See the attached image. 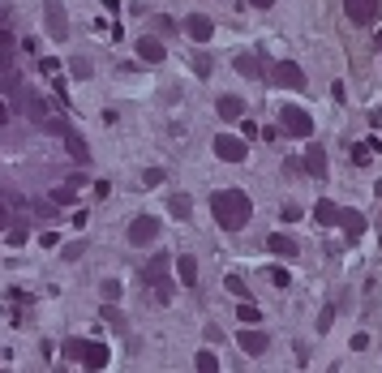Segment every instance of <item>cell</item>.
<instances>
[{"label": "cell", "instance_id": "obj_37", "mask_svg": "<svg viewBox=\"0 0 382 373\" xmlns=\"http://www.w3.org/2000/svg\"><path fill=\"white\" fill-rule=\"evenodd\" d=\"M5 228H9V206L0 202V232H5Z\"/></svg>", "mask_w": 382, "mask_h": 373}, {"label": "cell", "instance_id": "obj_30", "mask_svg": "<svg viewBox=\"0 0 382 373\" xmlns=\"http://www.w3.org/2000/svg\"><path fill=\"white\" fill-rule=\"evenodd\" d=\"M331 326H335V309H331V305H326V309H322V317H318V331L326 335Z\"/></svg>", "mask_w": 382, "mask_h": 373}, {"label": "cell", "instance_id": "obj_17", "mask_svg": "<svg viewBox=\"0 0 382 373\" xmlns=\"http://www.w3.org/2000/svg\"><path fill=\"white\" fill-rule=\"evenodd\" d=\"M266 244H271V254H275V258H296V240H292V236H284V232H275Z\"/></svg>", "mask_w": 382, "mask_h": 373}, {"label": "cell", "instance_id": "obj_29", "mask_svg": "<svg viewBox=\"0 0 382 373\" xmlns=\"http://www.w3.org/2000/svg\"><path fill=\"white\" fill-rule=\"evenodd\" d=\"M104 301H120V279H104Z\"/></svg>", "mask_w": 382, "mask_h": 373}, {"label": "cell", "instance_id": "obj_34", "mask_svg": "<svg viewBox=\"0 0 382 373\" xmlns=\"http://www.w3.org/2000/svg\"><path fill=\"white\" fill-rule=\"evenodd\" d=\"M104 317H108V326H125V322H120V313H116V309H112V305H108V309H104Z\"/></svg>", "mask_w": 382, "mask_h": 373}, {"label": "cell", "instance_id": "obj_1", "mask_svg": "<svg viewBox=\"0 0 382 373\" xmlns=\"http://www.w3.org/2000/svg\"><path fill=\"white\" fill-rule=\"evenodd\" d=\"M211 210H215V223L223 232H241L245 223H249V197L241 193V189H223V193H215L211 197Z\"/></svg>", "mask_w": 382, "mask_h": 373}, {"label": "cell", "instance_id": "obj_16", "mask_svg": "<svg viewBox=\"0 0 382 373\" xmlns=\"http://www.w3.org/2000/svg\"><path fill=\"white\" fill-rule=\"evenodd\" d=\"M340 210H344V206H335V202H326V197H322V202L314 206V219L322 223V228H335V223H340Z\"/></svg>", "mask_w": 382, "mask_h": 373}, {"label": "cell", "instance_id": "obj_33", "mask_svg": "<svg viewBox=\"0 0 382 373\" xmlns=\"http://www.w3.org/2000/svg\"><path fill=\"white\" fill-rule=\"evenodd\" d=\"M155 26H159V35H172V31H176V22H172V17H159Z\"/></svg>", "mask_w": 382, "mask_h": 373}, {"label": "cell", "instance_id": "obj_27", "mask_svg": "<svg viewBox=\"0 0 382 373\" xmlns=\"http://www.w3.org/2000/svg\"><path fill=\"white\" fill-rule=\"evenodd\" d=\"M193 69H198V78H211V56L198 52V56H193Z\"/></svg>", "mask_w": 382, "mask_h": 373}, {"label": "cell", "instance_id": "obj_23", "mask_svg": "<svg viewBox=\"0 0 382 373\" xmlns=\"http://www.w3.org/2000/svg\"><path fill=\"white\" fill-rule=\"evenodd\" d=\"M73 193H78V189H73V185L65 181L61 189H52V202H56V206H69V202H73Z\"/></svg>", "mask_w": 382, "mask_h": 373}, {"label": "cell", "instance_id": "obj_15", "mask_svg": "<svg viewBox=\"0 0 382 373\" xmlns=\"http://www.w3.org/2000/svg\"><path fill=\"white\" fill-rule=\"evenodd\" d=\"M138 56H142L146 65H159V60L168 56V47H164L159 39H138Z\"/></svg>", "mask_w": 382, "mask_h": 373}, {"label": "cell", "instance_id": "obj_5", "mask_svg": "<svg viewBox=\"0 0 382 373\" xmlns=\"http://www.w3.org/2000/svg\"><path fill=\"white\" fill-rule=\"evenodd\" d=\"M279 124H284L292 138H310V133H314V120L305 116L301 108H279Z\"/></svg>", "mask_w": 382, "mask_h": 373}, {"label": "cell", "instance_id": "obj_26", "mask_svg": "<svg viewBox=\"0 0 382 373\" xmlns=\"http://www.w3.org/2000/svg\"><path fill=\"white\" fill-rule=\"evenodd\" d=\"M69 69H73V78H82V82L90 78V60H86V56H73V60H69Z\"/></svg>", "mask_w": 382, "mask_h": 373}, {"label": "cell", "instance_id": "obj_39", "mask_svg": "<svg viewBox=\"0 0 382 373\" xmlns=\"http://www.w3.org/2000/svg\"><path fill=\"white\" fill-rule=\"evenodd\" d=\"M249 5H253V9H271V5H275V0H249Z\"/></svg>", "mask_w": 382, "mask_h": 373}, {"label": "cell", "instance_id": "obj_8", "mask_svg": "<svg viewBox=\"0 0 382 373\" xmlns=\"http://www.w3.org/2000/svg\"><path fill=\"white\" fill-rule=\"evenodd\" d=\"M275 86H284V90H305V73H301V65H292V60H284V65H275Z\"/></svg>", "mask_w": 382, "mask_h": 373}, {"label": "cell", "instance_id": "obj_14", "mask_svg": "<svg viewBox=\"0 0 382 373\" xmlns=\"http://www.w3.org/2000/svg\"><path fill=\"white\" fill-rule=\"evenodd\" d=\"M237 343L245 347V352H249V356H262V352H266V347H271V339H266L262 331H253V326H249V331H241V335H237Z\"/></svg>", "mask_w": 382, "mask_h": 373}, {"label": "cell", "instance_id": "obj_19", "mask_svg": "<svg viewBox=\"0 0 382 373\" xmlns=\"http://www.w3.org/2000/svg\"><path fill=\"white\" fill-rule=\"evenodd\" d=\"M176 275H181V283L193 288V283H198V262H193L189 254H185V258H176Z\"/></svg>", "mask_w": 382, "mask_h": 373}, {"label": "cell", "instance_id": "obj_21", "mask_svg": "<svg viewBox=\"0 0 382 373\" xmlns=\"http://www.w3.org/2000/svg\"><path fill=\"white\" fill-rule=\"evenodd\" d=\"M9 65H13V39L0 31V78H5L9 73Z\"/></svg>", "mask_w": 382, "mask_h": 373}, {"label": "cell", "instance_id": "obj_28", "mask_svg": "<svg viewBox=\"0 0 382 373\" xmlns=\"http://www.w3.org/2000/svg\"><path fill=\"white\" fill-rule=\"evenodd\" d=\"M228 292H232V296H249V288H245L241 275H228Z\"/></svg>", "mask_w": 382, "mask_h": 373}, {"label": "cell", "instance_id": "obj_32", "mask_svg": "<svg viewBox=\"0 0 382 373\" xmlns=\"http://www.w3.org/2000/svg\"><path fill=\"white\" fill-rule=\"evenodd\" d=\"M22 240H26V228H22V223H17V228H9V244H13V249H17V244H22Z\"/></svg>", "mask_w": 382, "mask_h": 373}, {"label": "cell", "instance_id": "obj_6", "mask_svg": "<svg viewBox=\"0 0 382 373\" xmlns=\"http://www.w3.org/2000/svg\"><path fill=\"white\" fill-rule=\"evenodd\" d=\"M215 155H219L223 163H245L249 146H245L241 138H232V133H219V138H215Z\"/></svg>", "mask_w": 382, "mask_h": 373}, {"label": "cell", "instance_id": "obj_36", "mask_svg": "<svg viewBox=\"0 0 382 373\" xmlns=\"http://www.w3.org/2000/svg\"><path fill=\"white\" fill-rule=\"evenodd\" d=\"M279 215H284V223H296V219H301V210H296V206H284Z\"/></svg>", "mask_w": 382, "mask_h": 373}, {"label": "cell", "instance_id": "obj_2", "mask_svg": "<svg viewBox=\"0 0 382 373\" xmlns=\"http://www.w3.org/2000/svg\"><path fill=\"white\" fill-rule=\"evenodd\" d=\"M61 352L69 360H82L86 369H108V360H112V352H108L104 343H86V339H65Z\"/></svg>", "mask_w": 382, "mask_h": 373}, {"label": "cell", "instance_id": "obj_20", "mask_svg": "<svg viewBox=\"0 0 382 373\" xmlns=\"http://www.w3.org/2000/svg\"><path fill=\"white\" fill-rule=\"evenodd\" d=\"M168 210H172L176 219H189V210H193V202H189V197H185V193H172V197H168Z\"/></svg>", "mask_w": 382, "mask_h": 373}, {"label": "cell", "instance_id": "obj_24", "mask_svg": "<svg viewBox=\"0 0 382 373\" xmlns=\"http://www.w3.org/2000/svg\"><path fill=\"white\" fill-rule=\"evenodd\" d=\"M237 317L245 322V326H253V322H258L262 313H258V305H249V301H241V309H237Z\"/></svg>", "mask_w": 382, "mask_h": 373}, {"label": "cell", "instance_id": "obj_18", "mask_svg": "<svg viewBox=\"0 0 382 373\" xmlns=\"http://www.w3.org/2000/svg\"><path fill=\"white\" fill-rule=\"evenodd\" d=\"M232 65H237V73H241V78H262V65H258V56H249V52H241Z\"/></svg>", "mask_w": 382, "mask_h": 373}, {"label": "cell", "instance_id": "obj_9", "mask_svg": "<svg viewBox=\"0 0 382 373\" xmlns=\"http://www.w3.org/2000/svg\"><path fill=\"white\" fill-rule=\"evenodd\" d=\"M159 236V223L150 219V215H138L134 223H129V244H150Z\"/></svg>", "mask_w": 382, "mask_h": 373}, {"label": "cell", "instance_id": "obj_10", "mask_svg": "<svg viewBox=\"0 0 382 373\" xmlns=\"http://www.w3.org/2000/svg\"><path fill=\"white\" fill-rule=\"evenodd\" d=\"M185 35H189L193 43H207V39L215 35V22H211L207 13H189V22H185Z\"/></svg>", "mask_w": 382, "mask_h": 373}, {"label": "cell", "instance_id": "obj_13", "mask_svg": "<svg viewBox=\"0 0 382 373\" xmlns=\"http://www.w3.org/2000/svg\"><path fill=\"white\" fill-rule=\"evenodd\" d=\"M305 172H310L314 181H322V176H326V151H322L318 142H310V151H305Z\"/></svg>", "mask_w": 382, "mask_h": 373}, {"label": "cell", "instance_id": "obj_35", "mask_svg": "<svg viewBox=\"0 0 382 373\" xmlns=\"http://www.w3.org/2000/svg\"><path fill=\"white\" fill-rule=\"evenodd\" d=\"M284 172H288V176H301V172H305V163H296V159H288V163H284Z\"/></svg>", "mask_w": 382, "mask_h": 373}, {"label": "cell", "instance_id": "obj_12", "mask_svg": "<svg viewBox=\"0 0 382 373\" xmlns=\"http://www.w3.org/2000/svg\"><path fill=\"white\" fill-rule=\"evenodd\" d=\"M340 223H344V236H348V244H356V240H361V232H365V215H361V210H340Z\"/></svg>", "mask_w": 382, "mask_h": 373}, {"label": "cell", "instance_id": "obj_25", "mask_svg": "<svg viewBox=\"0 0 382 373\" xmlns=\"http://www.w3.org/2000/svg\"><path fill=\"white\" fill-rule=\"evenodd\" d=\"M193 365H198L202 373H215V369H219V360H215V352H198V356H193Z\"/></svg>", "mask_w": 382, "mask_h": 373}, {"label": "cell", "instance_id": "obj_3", "mask_svg": "<svg viewBox=\"0 0 382 373\" xmlns=\"http://www.w3.org/2000/svg\"><path fill=\"white\" fill-rule=\"evenodd\" d=\"M43 26H47L52 39H69V13H65L61 0H47L43 5Z\"/></svg>", "mask_w": 382, "mask_h": 373}, {"label": "cell", "instance_id": "obj_11", "mask_svg": "<svg viewBox=\"0 0 382 373\" xmlns=\"http://www.w3.org/2000/svg\"><path fill=\"white\" fill-rule=\"evenodd\" d=\"M215 112H219L223 120H241V116H245V99H241V94H219V99H215Z\"/></svg>", "mask_w": 382, "mask_h": 373}, {"label": "cell", "instance_id": "obj_7", "mask_svg": "<svg viewBox=\"0 0 382 373\" xmlns=\"http://www.w3.org/2000/svg\"><path fill=\"white\" fill-rule=\"evenodd\" d=\"M146 279H150V288H155V296H159V301L168 305V301H172V283H168V258H155V262H150V266H146Z\"/></svg>", "mask_w": 382, "mask_h": 373}, {"label": "cell", "instance_id": "obj_22", "mask_svg": "<svg viewBox=\"0 0 382 373\" xmlns=\"http://www.w3.org/2000/svg\"><path fill=\"white\" fill-rule=\"evenodd\" d=\"M369 159H374V142H356V146H352V163H361V167H365Z\"/></svg>", "mask_w": 382, "mask_h": 373}, {"label": "cell", "instance_id": "obj_38", "mask_svg": "<svg viewBox=\"0 0 382 373\" xmlns=\"http://www.w3.org/2000/svg\"><path fill=\"white\" fill-rule=\"evenodd\" d=\"M0 124H9V103L0 99Z\"/></svg>", "mask_w": 382, "mask_h": 373}, {"label": "cell", "instance_id": "obj_4", "mask_svg": "<svg viewBox=\"0 0 382 373\" xmlns=\"http://www.w3.org/2000/svg\"><path fill=\"white\" fill-rule=\"evenodd\" d=\"M344 9H348V17L356 26H374L382 17V0H344Z\"/></svg>", "mask_w": 382, "mask_h": 373}, {"label": "cell", "instance_id": "obj_40", "mask_svg": "<svg viewBox=\"0 0 382 373\" xmlns=\"http://www.w3.org/2000/svg\"><path fill=\"white\" fill-rule=\"evenodd\" d=\"M378 47H382V35H378Z\"/></svg>", "mask_w": 382, "mask_h": 373}, {"label": "cell", "instance_id": "obj_31", "mask_svg": "<svg viewBox=\"0 0 382 373\" xmlns=\"http://www.w3.org/2000/svg\"><path fill=\"white\" fill-rule=\"evenodd\" d=\"M271 283H275V288H288L292 279H288V270H284V266H275V270H271Z\"/></svg>", "mask_w": 382, "mask_h": 373}]
</instances>
